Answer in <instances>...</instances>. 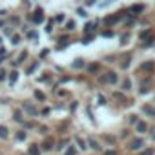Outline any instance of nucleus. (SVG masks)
Here are the masks:
<instances>
[{
    "label": "nucleus",
    "mask_w": 155,
    "mask_h": 155,
    "mask_svg": "<svg viewBox=\"0 0 155 155\" xmlns=\"http://www.w3.org/2000/svg\"><path fill=\"white\" fill-rule=\"evenodd\" d=\"M144 148H148L146 137H137V135H133V137L128 140V150L133 151V153H140Z\"/></svg>",
    "instance_id": "1"
},
{
    "label": "nucleus",
    "mask_w": 155,
    "mask_h": 155,
    "mask_svg": "<svg viewBox=\"0 0 155 155\" xmlns=\"http://www.w3.org/2000/svg\"><path fill=\"white\" fill-rule=\"evenodd\" d=\"M22 111L26 113V117H33V119L40 117V110L37 108L35 102H29V101H24L22 102Z\"/></svg>",
    "instance_id": "2"
},
{
    "label": "nucleus",
    "mask_w": 155,
    "mask_h": 155,
    "mask_svg": "<svg viewBox=\"0 0 155 155\" xmlns=\"http://www.w3.org/2000/svg\"><path fill=\"white\" fill-rule=\"evenodd\" d=\"M140 115L144 120H155V104L153 102H144L140 106Z\"/></svg>",
    "instance_id": "3"
},
{
    "label": "nucleus",
    "mask_w": 155,
    "mask_h": 155,
    "mask_svg": "<svg viewBox=\"0 0 155 155\" xmlns=\"http://www.w3.org/2000/svg\"><path fill=\"white\" fill-rule=\"evenodd\" d=\"M86 142H88V150H90V151H95V153L104 151V146H102L101 139H97V137H88Z\"/></svg>",
    "instance_id": "4"
},
{
    "label": "nucleus",
    "mask_w": 155,
    "mask_h": 155,
    "mask_svg": "<svg viewBox=\"0 0 155 155\" xmlns=\"http://www.w3.org/2000/svg\"><path fill=\"white\" fill-rule=\"evenodd\" d=\"M148 130H150V124H148V120H144V119H140V120L133 126V131H135L137 137H144V135L148 133Z\"/></svg>",
    "instance_id": "5"
},
{
    "label": "nucleus",
    "mask_w": 155,
    "mask_h": 155,
    "mask_svg": "<svg viewBox=\"0 0 155 155\" xmlns=\"http://www.w3.org/2000/svg\"><path fill=\"white\" fill-rule=\"evenodd\" d=\"M135 88H133V79L131 77H124V79L120 81V91L122 93H131Z\"/></svg>",
    "instance_id": "6"
},
{
    "label": "nucleus",
    "mask_w": 155,
    "mask_h": 155,
    "mask_svg": "<svg viewBox=\"0 0 155 155\" xmlns=\"http://www.w3.org/2000/svg\"><path fill=\"white\" fill-rule=\"evenodd\" d=\"M119 81H120V77H119V73L117 71H108L106 73V77H104V82L106 84H110V86H117L119 84Z\"/></svg>",
    "instance_id": "7"
},
{
    "label": "nucleus",
    "mask_w": 155,
    "mask_h": 155,
    "mask_svg": "<svg viewBox=\"0 0 155 155\" xmlns=\"http://www.w3.org/2000/svg\"><path fill=\"white\" fill-rule=\"evenodd\" d=\"M20 77H22V73H20L18 69H11V71L8 73V84H9V86H17V84L20 82Z\"/></svg>",
    "instance_id": "8"
},
{
    "label": "nucleus",
    "mask_w": 155,
    "mask_h": 155,
    "mask_svg": "<svg viewBox=\"0 0 155 155\" xmlns=\"http://www.w3.org/2000/svg\"><path fill=\"white\" fill-rule=\"evenodd\" d=\"M69 68H71V69H75V71L84 69V68H86V60H84V57H75V58L71 60Z\"/></svg>",
    "instance_id": "9"
},
{
    "label": "nucleus",
    "mask_w": 155,
    "mask_h": 155,
    "mask_svg": "<svg viewBox=\"0 0 155 155\" xmlns=\"http://www.w3.org/2000/svg\"><path fill=\"white\" fill-rule=\"evenodd\" d=\"M73 144H75V148L79 150V151H88V142H86V139L81 137V135H75Z\"/></svg>",
    "instance_id": "10"
},
{
    "label": "nucleus",
    "mask_w": 155,
    "mask_h": 155,
    "mask_svg": "<svg viewBox=\"0 0 155 155\" xmlns=\"http://www.w3.org/2000/svg\"><path fill=\"white\" fill-rule=\"evenodd\" d=\"M11 139V130L8 124L0 122V140H9Z\"/></svg>",
    "instance_id": "11"
},
{
    "label": "nucleus",
    "mask_w": 155,
    "mask_h": 155,
    "mask_svg": "<svg viewBox=\"0 0 155 155\" xmlns=\"http://www.w3.org/2000/svg\"><path fill=\"white\" fill-rule=\"evenodd\" d=\"M53 144H55V142H53V139H51V137H48V139H44V140H42V144H38V146H40V151L49 153V151H53V148H55Z\"/></svg>",
    "instance_id": "12"
},
{
    "label": "nucleus",
    "mask_w": 155,
    "mask_h": 155,
    "mask_svg": "<svg viewBox=\"0 0 155 155\" xmlns=\"http://www.w3.org/2000/svg\"><path fill=\"white\" fill-rule=\"evenodd\" d=\"M26 140H28V131L24 128L17 130L15 131V142H26Z\"/></svg>",
    "instance_id": "13"
},
{
    "label": "nucleus",
    "mask_w": 155,
    "mask_h": 155,
    "mask_svg": "<svg viewBox=\"0 0 155 155\" xmlns=\"http://www.w3.org/2000/svg\"><path fill=\"white\" fill-rule=\"evenodd\" d=\"M77 153H79V150L75 148L73 142H69V144L64 146V150H62V155H77Z\"/></svg>",
    "instance_id": "14"
},
{
    "label": "nucleus",
    "mask_w": 155,
    "mask_h": 155,
    "mask_svg": "<svg viewBox=\"0 0 155 155\" xmlns=\"http://www.w3.org/2000/svg\"><path fill=\"white\" fill-rule=\"evenodd\" d=\"M22 40H24V38H22V35H20V33H13V35H11V38H9L11 46H15V48H17V46H20V44H22Z\"/></svg>",
    "instance_id": "15"
},
{
    "label": "nucleus",
    "mask_w": 155,
    "mask_h": 155,
    "mask_svg": "<svg viewBox=\"0 0 155 155\" xmlns=\"http://www.w3.org/2000/svg\"><path fill=\"white\" fill-rule=\"evenodd\" d=\"M33 97H35L37 102H46V93H44L42 90H38V88L33 91Z\"/></svg>",
    "instance_id": "16"
},
{
    "label": "nucleus",
    "mask_w": 155,
    "mask_h": 155,
    "mask_svg": "<svg viewBox=\"0 0 155 155\" xmlns=\"http://www.w3.org/2000/svg\"><path fill=\"white\" fill-rule=\"evenodd\" d=\"M139 120H140V115H139V113H130V115H128V124H130V126H135Z\"/></svg>",
    "instance_id": "17"
},
{
    "label": "nucleus",
    "mask_w": 155,
    "mask_h": 155,
    "mask_svg": "<svg viewBox=\"0 0 155 155\" xmlns=\"http://www.w3.org/2000/svg\"><path fill=\"white\" fill-rule=\"evenodd\" d=\"M40 153H42V151H40V146L35 144V142L28 148V155H40Z\"/></svg>",
    "instance_id": "18"
},
{
    "label": "nucleus",
    "mask_w": 155,
    "mask_h": 155,
    "mask_svg": "<svg viewBox=\"0 0 155 155\" xmlns=\"http://www.w3.org/2000/svg\"><path fill=\"white\" fill-rule=\"evenodd\" d=\"M31 18H33V22H35V24L44 22V17H42V11H40V9H37V11L33 13V17H31Z\"/></svg>",
    "instance_id": "19"
},
{
    "label": "nucleus",
    "mask_w": 155,
    "mask_h": 155,
    "mask_svg": "<svg viewBox=\"0 0 155 155\" xmlns=\"http://www.w3.org/2000/svg\"><path fill=\"white\" fill-rule=\"evenodd\" d=\"M8 69L6 68H0V82H8Z\"/></svg>",
    "instance_id": "20"
},
{
    "label": "nucleus",
    "mask_w": 155,
    "mask_h": 155,
    "mask_svg": "<svg viewBox=\"0 0 155 155\" xmlns=\"http://www.w3.org/2000/svg\"><path fill=\"white\" fill-rule=\"evenodd\" d=\"M66 20H68V13H58V15H57V18H55V22H57V24H64Z\"/></svg>",
    "instance_id": "21"
},
{
    "label": "nucleus",
    "mask_w": 155,
    "mask_h": 155,
    "mask_svg": "<svg viewBox=\"0 0 155 155\" xmlns=\"http://www.w3.org/2000/svg\"><path fill=\"white\" fill-rule=\"evenodd\" d=\"M99 69H101V64H97V62H93V64H90V66H88V71H90V73H93V75H95Z\"/></svg>",
    "instance_id": "22"
},
{
    "label": "nucleus",
    "mask_w": 155,
    "mask_h": 155,
    "mask_svg": "<svg viewBox=\"0 0 155 155\" xmlns=\"http://www.w3.org/2000/svg\"><path fill=\"white\" fill-rule=\"evenodd\" d=\"M155 153V148L153 146H148V148H144L140 153H137V155H153Z\"/></svg>",
    "instance_id": "23"
},
{
    "label": "nucleus",
    "mask_w": 155,
    "mask_h": 155,
    "mask_svg": "<svg viewBox=\"0 0 155 155\" xmlns=\"http://www.w3.org/2000/svg\"><path fill=\"white\" fill-rule=\"evenodd\" d=\"M26 58H28V51L24 49V51H22V53L18 55V58H17V64H22V62H24Z\"/></svg>",
    "instance_id": "24"
},
{
    "label": "nucleus",
    "mask_w": 155,
    "mask_h": 155,
    "mask_svg": "<svg viewBox=\"0 0 155 155\" xmlns=\"http://www.w3.org/2000/svg\"><path fill=\"white\" fill-rule=\"evenodd\" d=\"M150 90H151V88H150V82H148V84H146V82H142V84H140V93H142V95H144L146 91L150 93Z\"/></svg>",
    "instance_id": "25"
},
{
    "label": "nucleus",
    "mask_w": 155,
    "mask_h": 155,
    "mask_svg": "<svg viewBox=\"0 0 155 155\" xmlns=\"http://www.w3.org/2000/svg\"><path fill=\"white\" fill-rule=\"evenodd\" d=\"M64 28H66V31H73V28H75V22H73V20H68Z\"/></svg>",
    "instance_id": "26"
},
{
    "label": "nucleus",
    "mask_w": 155,
    "mask_h": 155,
    "mask_svg": "<svg viewBox=\"0 0 155 155\" xmlns=\"http://www.w3.org/2000/svg\"><path fill=\"white\" fill-rule=\"evenodd\" d=\"M102 155H119V153H117V150H113V148H110V150H106V148H104Z\"/></svg>",
    "instance_id": "27"
},
{
    "label": "nucleus",
    "mask_w": 155,
    "mask_h": 155,
    "mask_svg": "<svg viewBox=\"0 0 155 155\" xmlns=\"http://www.w3.org/2000/svg\"><path fill=\"white\" fill-rule=\"evenodd\" d=\"M128 40H130V35H122V37H120V42H122V46H128Z\"/></svg>",
    "instance_id": "28"
},
{
    "label": "nucleus",
    "mask_w": 155,
    "mask_h": 155,
    "mask_svg": "<svg viewBox=\"0 0 155 155\" xmlns=\"http://www.w3.org/2000/svg\"><path fill=\"white\" fill-rule=\"evenodd\" d=\"M142 9H144V6H133V8H131V11H133V13H140Z\"/></svg>",
    "instance_id": "29"
},
{
    "label": "nucleus",
    "mask_w": 155,
    "mask_h": 155,
    "mask_svg": "<svg viewBox=\"0 0 155 155\" xmlns=\"http://www.w3.org/2000/svg\"><path fill=\"white\" fill-rule=\"evenodd\" d=\"M97 104H101V106H102V104H106V97L99 95V102H97Z\"/></svg>",
    "instance_id": "30"
},
{
    "label": "nucleus",
    "mask_w": 155,
    "mask_h": 155,
    "mask_svg": "<svg viewBox=\"0 0 155 155\" xmlns=\"http://www.w3.org/2000/svg\"><path fill=\"white\" fill-rule=\"evenodd\" d=\"M48 131H49L48 126H40V133H48Z\"/></svg>",
    "instance_id": "31"
},
{
    "label": "nucleus",
    "mask_w": 155,
    "mask_h": 155,
    "mask_svg": "<svg viewBox=\"0 0 155 155\" xmlns=\"http://www.w3.org/2000/svg\"><path fill=\"white\" fill-rule=\"evenodd\" d=\"M151 140H153V142H155V133H153V135H151Z\"/></svg>",
    "instance_id": "32"
},
{
    "label": "nucleus",
    "mask_w": 155,
    "mask_h": 155,
    "mask_svg": "<svg viewBox=\"0 0 155 155\" xmlns=\"http://www.w3.org/2000/svg\"><path fill=\"white\" fill-rule=\"evenodd\" d=\"M2 42H4V38H2V37H0V44H2Z\"/></svg>",
    "instance_id": "33"
}]
</instances>
